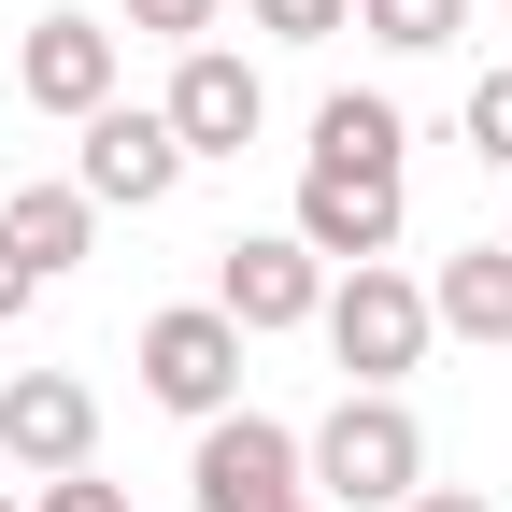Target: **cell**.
<instances>
[{
    "label": "cell",
    "mask_w": 512,
    "mask_h": 512,
    "mask_svg": "<svg viewBox=\"0 0 512 512\" xmlns=\"http://www.w3.org/2000/svg\"><path fill=\"white\" fill-rule=\"evenodd\" d=\"M413 484H427V427H413V399H399V384H342L328 427L299 441V498H313V512H399Z\"/></svg>",
    "instance_id": "1"
},
{
    "label": "cell",
    "mask_w": 512,
    "mask_h": 512,
    "mask_svg": "<svg viewBox=\"0 0 512 512\" xmlns=\"http://www.w3.org/2000/svg\"><path fill=\"white\" fill-rule=\"evenodd\" d=\"M313 328H328L342 384H399L427 356V285L399 271V256H356V271H328V299H313Z\"/></svg>",
    "instance_id": "2"
},
{
    "label": "cell",
    "mask_w": 512,
    "mask_h": 512,
    "mask_svg": "<svg viewBox=\"0 0 512 512\" xmlns=\"http://www.w3.org/2000/svg\"><path fill=\"white\" fill-rule=\"evenodd\" d=\"M114 72H128V29H100V15H29L15 29V100L57 114V128H86L114 100Z\"/></svg>",
    "instance_id": "3"
},
{
    "label": "cell",
    "mask_w": 512,
    "mask_h": 512,
    "mask_svg": "<svg viewBox=\"0 0 512 512\" xmlns=\"http://www.w3.org/2000/svg\"><path fill=\"white\" fill-rule=\"evenodd\" d=\"M157 128L185 143V171H200V157H242L256 128H271V86H256V57H228V43H185V57H171V100H157Z\"/></svg>",
    "instance_id": "4"
},
{
    "label": "cell",
    "mask_w": 512,
    "mask_h": 512,
    "mask_svg": "<svg viewBox=\"0 0 512 512\" xmlns=\"http://www.w3.org/2000/svg\"><path fill=\"white\" fill-rule=\"evenodd\" d=\"M128 356H143V399H157V413H185V427L242 399V328H228L214 299H185V313H157V328L128 342Z\"/></svg>",
    "instance_id": "5"
},
{
    "label": "cell",
    "mask_w": 512,
    "mask_h": 512,
    "mask_svg": "<svg viewBox=\"0 0 512 512\" xmlns=\"http://www.w3.org/2000/svg\"><path fill=\"white\" fill-rule=\"evenodd\" d=\"M313 299H328V256H313L299 228H256V242H228V256H214V313H228L242 342L313 328Z\"/></svg>",
    "instance_id": "6"
},
{
    "label": "cell",
    "mask_w": 512,
    "mask_h": 512,
    "mask_svg": "<svg viewBox=\"0 0 512 512\" xmlns=\"http://www.w3.org/2000/svg\"><path fill=\"white\" fill-rule=\"evenodd\" d=\"M185 484H200V512H285V498H299V427H271V413H200Z\"/></svg>",
    "instance_id": "7"
},
{
    "label": "cell",
    "mask_w": 512,
    "mask_h": 512,
    "mask_svg": "<svg viewBox=\"0 0 512 512\" xmlns=\"http://www.w3.org/2000/svg\"><path fill=\"white\" fill-rule=\"evenodd\" d=\"M72 185H86L100 214H157L171 185H185V143H171L143 100H100V114H86V157H72Z\"/></svg>",
    "instance_id": "8"
},
{
    "label": "cell",
    "mask_w": 512,
    "mask_h": 512,
    "mask_svg": "<svg viewBox=\"0 0 512 512\" xmlns=\"http://www.w3.org/2000/svg\"><path fill=\"white\" fill-rule=\"evenodd\" d=\"M0 456H15L29 484L43 470H86L100 456V384L86 370H15V384H0Z\"/></svg>",
    "instance_id": "9"
},
{
    "label": "cell",
    "mask_w": 512,
    "mask_h": 512,
    "mask_svg": "<svg viewBox=\"0 0 512 512\" xmlns=\"http://www.w3.org/2000/svg\"><path fill=\"white\" fill-rule=\"evenodd\" d=\"M328 271L356 256H399V171H299V214H285Z\"/></svg>",
    "instance_id": "10"
},
{
    "label": "cell",
    "mask_w": 512,
    "mask_h": 512,
    "mask_svg": "<svg viewBox=\"0 0 512 512\" xmlns=\"http://www.w3.org/2000/svg\"><path fill=\"white\" fill-rule=\"evenodd\" d=\"M399 157H413V114L384 86H328L313 100V157L299 171H399Z\"/></svg>",
    "instance_id": "11"
},
{
    "label": "cell",
    "mask_w": 512,
    "mask_h": 512,
    "mask_svg": "<svg viewBox=\"0 0 512 512\" xmlns=\"http://www.w3.org/2000/svg\"><path fill=\"white\" fill-rule=\"evenodd\" d=\"M427 328H456V342H512V242H456L427 271Z\"/></svg>",
    "instance_id": "12"
},
{
    "label": "cell",
    "mask_w": 512,
    "mask_h": 512,
    "mask_svg": "<svg viewBox=\"0 0 512 512\" xmlns=\"http://www.w3.org/2000/svg\"><path fill=\"white\" fill-rule=\"evenodd\" d=\"M0 242H15L29 271L57 285V271H72V256L100 242V200H86V185H15V200H0Z\"/></svg>",
    "instance_id": "13"
},
{
    "label": "cell",
    "mask_w": 512,
    "mask_h": 512,
    "mask_svg": "<svg viewBox=\"0 0 512 512\" xmlns=\"http://www.w3.org/2000/svg\"><path fill=\"white\" fill-rule=\"evenodd\" d=\"M356 29H370L384 57H441V43L470 29V0H356Z\"/></svg>",
    "instance_id": "14"
},
{
    "label": "cell",
    "mask_w": 512,
    "mask_h": 512,
    "mask_svg": "<svg viewBox=\"0 0 512 512\" xmlns=\"http://www.w3.org/2000/svg\"><path fill=\"white\" fill-rule=\"evenodd\" d=\"M114 15L143 29V43H171V57H185V43H214V15H228V0H114Z\"/></svg>",
    "instance_id": "15"
},
{
    "label": "cell",
    "mask_w": 512,
    "mask_h": 512,
    "mask_svg": "<svg viewBox=\"0 0 512 512\" xmlns=\"http://www.w3.org/2000/svg\"><path fill=\"white\" fill-rule=\"evenodd\" d=\"M271 43H328V29H356V0H242Z\"/></svg>",
    "instance_id": "16"
},
{
    "label": "cell",
    "mask_w": 512,
    "mask_h": 512,
    "mask_svg": "<svg viewBox=\"0 0 512 512\" xmlns=\"http://www.w3.org/2000/svg\"><path fill=\"white\" fill-rule=\"evenodd\" d=\"M470 157H498V171H512V57L470 86Z\"/></svg>",
    "instance_id": "17"
},
{
    "label": "cell",
    "mask_w": 512,
    "mask_h": 512,
    "mask_svg": "<svg viewBox=\"0 0 512 512\" xmlns=\"http://www.w3.org/2000/svg\"><path fill=\"white\" fill-rule=\"evenodd\" d=\"M29 512H128V484H100V456H86V470H43Z\"/></svg>",
    "instance_id": "18"
},
{
    "label": "cell",
    "mask_w": 512,
    "mask_h": 512,
    "mask_svg": "<svg viewBox=\"0 0 512 512\" xmlns=\"http://www.w3.org/2000/svg\"><path fill=\"white\" fill-rule=\"evenodd\" d=\"M29 299H43V271H29V256H15V242H0V328H15V313H29Z\"/></svg>",
    "instance_id": "19"
},
{
    "label": "cell",
    "mask_w": 512,
    "mask_h": 512,
    "mask_svg": "<svg viewBox=\"0 0 512 512\" xmlns=\"http://www.w3.org/2000/svg\"><path fill=\"white\" fill-rule=\"evenodd\" d=\"M399 512H498V498H484V484H413Z\"/></svg>",
    "instance_id": "20"
},
{
    "label": "cell",
    "mask_w": 512,
    "mask_h": 512,
    "mask_svg": "<svg viewBox=\"0 0 512 512\" xmlns=\"http://www.w3.org/2000/svg\"><path fill=\"white\" fill-rule=\"evenodd\" d=\"M0 512H29V498H0Z\"/></svg>",
    "instance_id": "21"
},
{
    "label": "cell",
    "mask_w": 512,
    "mask_h": 512,
    "mask_svg": "<svg viewBox=\"0 0 512 512\" xmlns=\"http://www.w3.org/2000/svg\"><path fill=\"white\" fill-rule=\"evenodd\" d=\"M285 512H313V498H285Z\"/></svg>",
    "instance_id": "22"
},
{
    "label": "cell",
    "mask_w": 512,
    "mask_h": 512,
    "mask_svg": "<svg viewBox=\"0 0 512 512\" xmlns=\"http://www.w3.org/2000/svg\"><path fill=\"white\" fill-rule=\"evenodd\" d=\"M498 242H512V228H498Z\"/></svg>",
    "instance_id": "23"
}]
</instances>
